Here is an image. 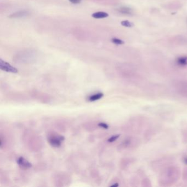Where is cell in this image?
Masks as SVG:
<instances>
[{
	"label": "cell",
	"instance_id": "obj_1",
	"mask_svg": "<svg viewBox=\"0 0 187 187\" xmlns=\"http://www.w3.org/2000/svg\"><path fill=\"white\" fill-rule=\"evenodd\" d=\"M64 140L65 138L63 136L55 135L50 137L48 139V142L52 147L57 148L61 145L63 141Z\"/></svg>",
	"mask_w": 187,
	"mask_h": 187
},
{
	"label": "cell",
	"instance_id": "obj_2",
	"mask_svg": "<svg viewBox=\"0 0 187 187\" xmlns=\"http://www.w3.org/2000/svg\"><path fill=\"white\" fill-rule=\"evenodd\" d=\"M0 68L2 70L8 73H18V70L15 67L12 66L8 63L3 60L2 59H0Z\"/></svg>",
	"mask_w": 187,
	"mask_h": 187
},
{
	"label": "cell",
	"instance_id": "obj_3",
	"mask_svg": "<svg viewBox=\"0 0 187 187\" xmlns=\"http://www.w3.org/2000/svg\"><path fill=\"white\" fill-rule=\"evenodd\" d=\"M17 162L20 168L24 170L29 168L32 166V164L29 161H27V159L24 158L23 157L19 158L17 161Z\"/></svg>",
	"mask_w": 187,
	"mask_h": 187
},
{
	"label": "cell",
	"instance_id": "obj_4",
	"mask_svg": "<svg viewBox=\"0 0 187 187\" xmlns=\"http://www.w3.org/2000/svg\"><path fill=\"white\" fill-rule=\"evenodd\" d=\"M30 14V13L27 11H20L18 12L14 13L13 14H12L11 16H9V18H22L24 17H26Z\"/></svg>",
	"mask_w": 187,
	"mask_h": 187
},
{
	"label": "cell",
	"instance_id": "obj_5",
	"mask_svg": "<svg viewBox=\"0 0 187 187\" xmlns=\"http://www.w3.org/2000/svg\"><path fill=\"white\" fill-rule=\"evenodd\" d=\"M109 16V14L104 12H95L92 14V17L95 19H102L105 18Z\"/></svg>",
	"mask_w": 187,
	"mask_h": 187
},
{
	"label": "cell",
	"instance_id": "obj_6",
	"mask_svg": "<svg viewBox=\"0 0 187 187\" xmlns=\"http://www.w3.org/2000/svg\"><path fill=\"white\" fill-rule=\"evenodd\" d=\"M103 96H104V94L103 93H97V94H94L93 95L90 96L88 98V99L90 101H96L101 99Z\"/></svg>",
	"mask_w": 187,
	"mask_h": 187
},
{
	"label": "cell",
	"instance_id": "obj_7",
	"mask_svg": "<svg viewBox=\"0 0 187 187\" xmlns=\"http://www.w3.org/2000/svg\"><path fill=\"white\" fill-rule=\"evenodd\" d=\"M118 11L122 14L126 15H129L132 13V9L127 7H121L118 9Z\"/></svg>",
	"mask_w": 187,
	"mask_h": 187
},
{
	"label": "cell",
	"instance_id": "obj_8",
	"mask_svg": "<svg viewBox=\"0 0 187 187\" xmlns=\"http://www.w3.org/2000/svg\"><path fill=\"white\" fill-rule=\"evenodd\" d=\"M177 62L181 66H185L187 64V57H181L177 59Z\"/></svg>",
	"mask_w": 187,
	"mask_h": 187
},
{
	"label": "cell",
	"instance_id": "obj_9",
	"mask_svg": "<svg viewBox=\"0 0 187 187\" xmlns=\"http://www.w3.org/2000/svg\"><path fill=\"white\" fill-rule=\"evenodd\" d=\"M121 24L125 27H131L133 26V24L129 20H123L121 22Z\"/></svg>",
	"mask_w": 187,
	"mask_h": 187
},
{
	"label": "cell",
	"instance_id": "obj_10",
	"mask_svg": "<svg viewBox=\"0 0 187 187\" xmlns=\"http://www.w3.org/2000/svg\"><path fill=\"white\" fill-rule=\"evenodd\" d=\"M111 41H112L114 44L117 45H123V44H124V43H125L122 40L119 39H117V38H113V39H111Z\"/></svg>",
	"mask_w": 187,
	"mask_h": 187
},
{
	"label": "cell",
	"instance_id": "obj_11",
	"mask_svg": "<svg viewBox=\"0 0 187 187\" xmlns=\"http://www.w3.org/2000/svg\"><path fill=\"white\" fill-rule=\"evenodd\" d=\"M119 137H120V134H117V135L113 136L111 137L110 138H109V139H108V142H110V143L113 142L114 141L117 140V139L119 138Z\"/></svg>",
	"mask_w": 187,
	"mask_h": 187
},
{
	"label": "cell",
	"instance_id": "obj_12",
	"mask_svg": "<svg viewBox=\"0 0 187 187\" xmlns=\"http://www.w3.org/2000/svg\"><path fill=\"white\" fill-rule=\"evenodd\" d=\"M98 126L102 127L103 129H108L109 128V126L108 125H107L106 124L104 123V122H100L98 124Z\"/></svg>",
	"mask_w": 187,
	"mask_h": 187
},
{
	"label": "cell",
	"instance_id": "obj_13",
	"mask_svg": "<svg viewBox=\"0 0 187 187\" xmlns=\"http://www.w3.org/2000/svg\"><path fill=\"white\" fill-rule=\"evenodd\" d=\"M71 3L73 4H78L81 3V0H69Z\"/></svg>",
	"mask_w": 187,
	"mask_h": 187
},
{
	"label": "cell",
	"instance_id": "obj_14",
	"mask_svg": "<svg viewBox=\"0 0 187 187\" xmlns=\"http://www.w3.org/2000/svg\"><path fill=\"white\" fill-rule=\"evenodd\" d=\"M119 186V184H117V183H116V184H113V185H111V187H117Z\"/></svg>",
	"mask_w": 187,
	"mask_h": 187
},
{
	"label": "cell",
	"instance_id": "obj_15",
	"mask_svg": "<svg viewBox=\"0 0 187 187\" xmlns=\"http://www.w3.org/2000/svg\"><path fill=\"white\" fill-rule=\"evenodd\" d=\"M184 161H185V163H186V164H187V159H186L184 160Z\"/></svg>",
	"mask_w": 187,
	"mask_h": 187
}]
</instances>
